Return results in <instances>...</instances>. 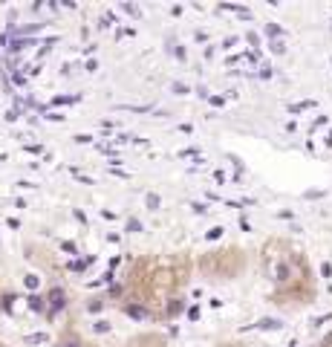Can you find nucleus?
<instances>
[{
  "instance_id": "nucleus-5",
  "label": "nucleus",
  "mask_w": 332,
  "mask_h": 347,
  "mask_svg": "<svg viewBox=\"0 0 332 347\" xmlns=\"http://www.w3.org/2000/svg\"><path fill=\"white\" fill-rule=\"evenodd\" d=\"M29 307H32V310H44V301H41L38 295H32V298H29Z\"/></svg>"
},
{
  "instance_id": "nucleus-4",
  "label": "nucleus",
  "mask_w": 332,
  "mask_h": 347,
  "mask_svg": "<svg viewBox=\"0 0 332 347\" xmlns=\"http://www.w3.org/2000/svg\"><path fill=\"white\" fill-rule=\"evenodd\" d=\"M61 347H81V339H75V336H66V339L61 342Z\"/></svg>"
},
{
  "instance_id": "nucleus-2",
  "label": "nucleus",
  "mask_w": 332,
  "mask_h": 347,
  "mask_svg": "<svg viewBox=\"0 0 332 347\" xmlns=\"http://www.w3.org/2000/svg\"><path fill=\"white\" fill-rule=\"evenodd\" d=\"M44 342H50V336H47V333H35V336H26V345H44Z\"/></svg>"
},
{
  "instance_id": "nucleus-3",
  "label": "nucleus",
  "mask_w": 332,
  "mask_h": 347,
  "mask_svg": "<svg viewBox=\"0 0 332 347\" xmlns=\"http://www.w3.org/2000/svg\"><path fill=\"white\" fill-rule=\"evenodd\" d=\"M127 312H130L133 318H148V310H139V307H127Z\"/></svg>"
},
{
  "instance_id": "nucleus-1",
  "label": "nucleus",
  "mask_w": 332,
  "mask_h": 347,
  "mask_svg": "<svg viewBox=\"0 0 332 347\" xmlns=\"http://www.w3.org/2000/svg\"><path fill=\"white\" fill-rule=\"evenodd\" d=\"M66 307V289L64 287H52L50 292H47V312L50 315H55V312H61Z\"/></svg>"
}]
</instances>
